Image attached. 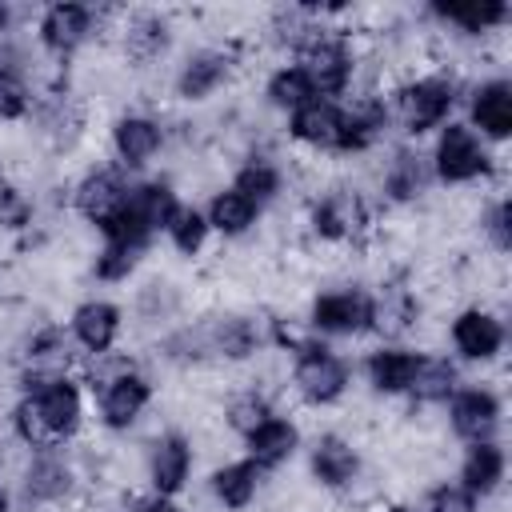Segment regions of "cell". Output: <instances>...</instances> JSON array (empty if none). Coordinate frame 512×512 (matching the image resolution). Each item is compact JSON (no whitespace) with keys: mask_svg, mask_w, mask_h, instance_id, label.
Returning <instances> with one entry per match:
<instances>
[{"mask_svg":"<svg viewBox=\"0 0 512 512\" xmlns=\"http://www.w3.org/2000/svg\"><path fill=\"white\" fill-rule=\"evenodd\" d=\"M452 104H456V80L444 72H424V76H408L404 84H396L388 120L396 116L408 136H420L436 124H444Z\"/></svg>","mask_w":512,"mask_h":512,"instance_id":"2","label":"cell"},{"mask_svg":"<svg viewBox=\"0 0 512 512\" xmlns=\"http://www.w3.org/2000/svg\"><path fill=\"white\" fill-rule=\"evenodd\" d=\"M468 112H472V124L488 140H508L512 136V84L508 80H484V84H476Z\"/></svg>","mask_w":512,"mask_h":512,"instance_id":"17","label":"cell"},{"mask_svg":"<svg viewBox=\"0 0 512 512\" xmlns=\"http://www.w3.org/2000/svg\"><path fill=\"white\" fill-rule=\"evenodd\" d=\"M384 512H416L412 504H392V508H384Z\"/></svg>","mask_w":512,"mask_h":512,"instance_id":"38","label":"cell"},{"mask_svg":"<svg viewBox=\"0 0 512 512\" xmlns=\"http://www.w3.org/2000/svg\"><path fill=\"white\" fill-rule=\"evenodd\" d=\"M288 136L304 148H336V136H340V104L336 100H308L300 104L292 116H288Z\"/></svg>","mask_w":512,"mask_h":512,"instance_id":"18","label":"cell"},{"mask_svg":"<svg viewBox=\"0 0 512 512\" xmlns=\"http://www.w3.org/2000/svg\"><path fill=\"white\" fill-rule=\"evenodd\" d=\"M144 252H148V248H140V244H116V240H104V248L92 256V276L104 280V284H124V280L140 268Z\"/></svg>","mask_w":512,"mask_h":512,"instance_id":"31","label":"cell"},{"mask_svg":"<svg viewBox=\"0 0 512 512\" xmlns=\"http://www.w3.org/2000/svg\"><path fill=\"white\" fill-rule=\"evenodd\" d=\"M424 512H480V508H476V492H468L464 484H436L424 496Z\"/></svg>","mask_w":512,"mask_h":512,"instance_id":"33","label":"cell"},{"mask_svg":"<svg viewBox=\"0 0 512 512\" xmlns=\"http://www.w3.org/2000/svg\"><path fill=\"white\" fill-rule=\"evenodd\" d=\"M244 444H248V460H252L260 472H268V468H280V464H288V460L296 456V448H300V428H296V420H288V416H272V420H264L252 436H244Z\"/></svg>","mask_w":512,"mask_h":512,"instance_id":"19","label":"cell"},{"mask_svg":"<svg viewBox=\"0 0 512 512\" xmlns=\"http://www.w3.org/2000/svg\"><path fill=\"white\" fill-rule=\"evenodd\" d=\"M192 464H196V452H192V440L176 428L160 432L148 440L144 448V476L152 484V496H176L184 492L188 476H192Z\"/></svg>","mask_w":512,"mask_h":512,"instance_id":"6","label":"cell"},{"mask_svg":"<svg viewBox=\"0 0 512 512\" xmlns=\"http://www.w3.org/2000/svg\"><path fill=\"white\" fill-rule=\"evenodd\" d=\"M168 144L164 124L152 112H124L112 124V152L120 168H144L160 156V148Z\"/></svg>","mask_w":512,"mask_h":512,"instance_id":"11","label":"cell"},{"mask_svg":"<svg viewBox=\"0 0 512 512\" xmlns=\"http://www.w3.org/2000/svg\"><path fill=\"white\" fill-rule=\"evenodd\" d=\"M32 108H36V96L28 88V76L24 72H0V120L4 124L24 120Z\"/></svg>","mask_w":512,"mask_h":512,"instance_id":"32","label":"cell"},{"mask_svg":"<svg viewBox=\"0 0 512 512\" xmlns=\"http://www.w3.org/2000/svg\"><path fill=\"white\" fill-rule=\"evenodd\" d=\"M456 364H448L444 356H420L416 372H412V384H408V396L416 408H432V404H444L452 392H456Z\"/></svg>","mask_w":512,"mask_h":512,"instance_id":"25","label":"cell"},{"mask_svg":"<svg viewBox=\"0 0 512 512\" xmlns=\"http://www.w3.org/2000/svg\"><path fill=\"white\" fill-rule=\"evenodd\" d=\"M236 72H240L236 44H204V48H196L180 60V68L172 76V92L184 104H200L212 92H220Z\"/></svg>","mask_w":512,"mask_h":512,"instance_id":"3","label":"cell"},{"mask_svg":"<svg viewBox=\"0 0 512 512\" xmlns=\"http://www.w3.org/2000/svg\"><path fill=\"white\" fill-rule=\"evenodd\" d=\"M232 192H240L256 208H264V204L280 200V192H284V168L272 164L268 156H248L236 168V176H232Z\"/></svg>","mask_w":512,"mask_h":512,"instance_id":"24","label":"cell"},{"mask_svg":"<svg viewBox=\"0 0 512 512\" xmlns=\"http://www.w3.org/2000/svg\"><path fill=\"white\" fill-rule=\"evenodd\" d=\"M368 316H372L368 292L336 288V292H316L304 320L316 336H356V332H368Z\"/></svg>","mask_w":512,"mask_h":512,"instance_id":"7","label":"cell"},{"mask_svg":"<svg viewBox=\"0 0 512 512\" xmlns=\"http://www.w3.org/2000/svg\"><path fill=\"white\" fill-rule=\"evenodd\" d=\"M432 184V164L416 148H392L380 168V192L388 204H416Z\"/></svg>","mask_w":512,"mask_h":512,"instance_id":"13","label":"cell"},{"mask_svg":"<svg viewBox=\"0 0 512 512\" xmlns=\"http://www.w3.org/2000/svg\"><path fill=\"white\" fill-rule=\"evenodd\" d=\"M308 472L320 488L328 492H348L360 484V472H364V460L356 452V444L344 436V432H320L308 448Z\"/></svg>","mask_w":512,"mask_h":512,"instance_id":"8","label":"cell"},{"mask_svg":"<svg viewBox=\"0 0 512 512\" xmlns=\"http://www.w3.org/2000/svg\"><path fill=\"white\" fill-rule=\"evenodd\" d=\"M36 36H40V48L52 60H68L96 36V8H88V4H52V8H44Z\"/></svg>","mask_w":512,"mask_h":512,"instance_id":"9","label":"cell"},{"mask_svg":"<svg viewBox=\"0 0 512 512\" xmlns=\"http://www.w3.org/2000/svg\"><path fill=\"white\" fill-rule=\"evenodd\" d=\"M8 28H12V8L0 4V36H8Z\"/></svg>","mask_w":512,"mask_h":512,"instance_id":"36","label":"cell"},{"mask_svg":"<svg viewBox=\"0 0 512 512\" xmlns=\"http://www.w3.org/2000/svg\"><path fill=\"white\" fill-rule=\"evenodd\" d=\"M204 220H208V228H212V232H220L224 240H240V236H244V232H252V224L260 220V208H256L252 200H244L240 192L220 188V192H212Z\"/></svg>","mask_w":512,"mask_h":512,"instance_id":"23","label":"cell"},{"mask_svg":"<svg viewBox=\"0 0 512 512\" xmlns=\"http://www.w3.org/2000/svg\"><path fill=\"white\" fill-rule=\"evenodd\" d=\"M124 196H128V184L120 180L116 168H88L76 184H72V208L92 224V228H104L120 208H124Z\"/></svg>","mask_w":512,"mask_h":512,"instance_id":"12","label":"cell"},{"mask_svg":"<svg viewBox=\"0 0 512 512\" xmlns=\"http://www.w3.org/2000/svg\"><path fill=\"white\" fill-rule=\"evenodd\" d=\"M452 344L464 360H496L504 348V324L488 308H464L452 320Z\"/></svg>","mask_w":512,"mask_h":512,"instance_id":"14","label":"cell"},{"mask_svg":"<svg viewBox=\"0 0 512 512\" xmlns=\"http://www.w3.org/2000/svg\"><path fill=\"white\" fill-rule=\"evenodd\" d=\"M172 208H176V188H172L168 180H140V184H132L128 196H124V212H128L148 236H156V232L168 224Z\"/></svg>","mask_w":512,"mask_h":512,"instance_id":"20","label":"cell"},{"mask_svg":"<svg viewBox=\"0 0 512 512\" xmlns=\"http://www.w3.org/2000/svg\"><path fill=\"white\" fill-rule=\"evenodd\" d=\"M120 308L112 300H84L72 308V340L88 352V356H100V352H112L116 348V336H120Z\"/></svg>","mask_w":512,"mask_h":512,"instance_id":"15","label":"cell"},{"mask_svg":"<svg viewBox=\"0 0 512 512\" xmlns=\"http://www.w3.org/2000/svg\"><path fill=\"white\" fill-rule=\"evenodd\" d=\"M84 424V392L76 380H52L36 392H24L12 408V436L28 452L64 448Z\"/></svg>","mask_w":512,"mask_h":512,"instance_id":"1","label":"cell"},{"mask_svg":"<svg viewBox=\"0 0 512 512\" xmlns=\"http://www.w3.org/2000/svg\"><path fill=\"white\" fill-rule=\"evenodd\" d=\"M276 412H272V396L268 392H260V388H244V392H236L232 400H228V408H224V424L236 432V436H252L264 420H272Z\"/></svg>","mask_w":512,"mask_h":512,"instance_id":"28","label":"cell"},{"mask_svg":"<svg viewBox=\"0 0 512 512\" xmlns=\"http://www.w3.org/2000/svg\"><path fill=\"white\" fill-rule=\"evenodd\" d=\"M416 364H420V352L384 344V348H376V352L364 360V372H368V384H372L380 396H400V392H408Z\"/></svg>","mask_w":512,"mask_h":512,"instance_id":"21","label":"cell"},{"mask_svg":"<svg viewBox=\"0 0 512 512\" xmlns=\"http://www.w3.org/2000/svg\"><path fill=\"white\" fill-rule=\"evenodd\" d=\"M92 392H100V424L108 432H128L152 404V380L140 368H128Z\"/></svg>","mask_w":512,"mask_h":512,"instance_id":"10","label":"cell"},{"mask_svg":"<svg viewBox=\"0 0 512 512\" xmlns=\"http://www.w3.org/2000/svg\"><path fill=\"white\" fill-rule=\"evenodd\" d=\"M484 232H488V240H492V248H496L500 256L512 248V208H508L504 196L488 208V216H484Z\"/></svg>","mask_w":512,"mask_h":512,"instance_id":"34","label":"cell"},{"mask_svg":"<svg viewBox=\"0 0 512 512\" xmlns=\"http://www.w3.org/2000/svg\"><path fill=\"white\" fill-rule=\"evenodd\" d=\"M264 96H268V104H272V108H280V112H296L300 104L316 100V92H312L308 76H304L296 64L276 68V72L264 80Z\"/></svg>","mask_w":512,"mask_h":512,"instance_id":"29","label":"cell"},{"mask_svg":"<svg viewBox=\"0 0 512 512\" xmlns=\"http://www.w3.org/2000/svg\"><path fill=\"white\" fill-rule=\"evenodd\" d=\"M348 380H352L348 360L324 348L320 340L292 360V388L308 404H336L348 392Z\"/></svg>","mask_w":512,"mask_h":512,"instance_id":"5","label":"cell"},{"mask_svg":"<svg viewBox=\"0 0 512 512\" xmlns=\"http://www.w3.org/2000/svg\"><path fill=\"white\" fill-rule=\"evenodd\" d=\"M452 432L480 444V440H492L496 424H500V400L492 388H464V392H452Z\"/></svg>","mask_w":512,"mask_h":512,"instance_id":"16","label":"cell"},{"mask_svg":"<svg viewBox=\"0 0 512 512\" xmlns=\"http://www.w3.org/2000/svg\"><path fill=\"white\" fill-rule=\"evenodd\" d=\"M208 492H212V500H216L220 508L244 512V508L256 500V492H260V468H256L252 460L220 464V468H212V476H208Z\"/></svg>","mask_w":512,"mask_h":512,"instance_id":"22","label":"cell"},{"mask_svg":"<svg viewBox=\"0 0 512 512\" xmlns=\"http://www.w3.org/2000/svg\"><path fill=\"white\" fill-rule=\"evenodd\" d=\"M428 12L444 24H456L464 36H488L492 28H500L508 20L504 4H480V0H472V4H432Z\"/></svg>","mask_w":512,"mask_h":512,"instance_id":"26","label":"cell"},{"mask_svg":"<svg viewBox=\"0 0 512 512\" xmlns=\"http://www.w3.org/2000/svg\"><path fill=\"white\" fill-rule=\"evenodd\" d=\"M164 232H168V240H172V248L180 252V256H196L204 244H208V220H204V212L200 208H192V204H176L172 208V216H168V224H164Z\"/></svg>","mask_w":512,"mask_h":512,"instance_id":"30","label":"cell"},{"mask_svg":"<svg viewBox=\"0 0 512 512\" xmlns=\"http://www.w3.org/2000/svg\"><path fill=\"white\" fill-rule=\"evenodd\" d=\"M428 164H432V176L444 184H472L492 172V156L468 124H444Z\"/></svg>","mask_w":512,"mask_h":512,"instance_id":"4","label":"cell"},{"mask_svg":"<svg viewBox=\"0 0 512 512\" xmlns=\"http://www.w3.org/2000/svg\"><path fill=\"white\" fill-rule=\"evenodd\" d=\"M0 512H12V492L0 484Z\"/></svg>","mask_w":512,"mask_h":512,"instance_id":"37","label":"cell"},{"mask_svg":"<svg viewBox=\"0 0 512 512\" xmlns=\"http://www.w3.org/2000/svg\"><path fill=\"white\" fill-rule=\"evenodd\" d=\"M136 512H184V508H176L172 496H144L136 500Z\"/></svg>","mask_w":512,"mask_h":512,"instance_id":"35","label":"cell"},{"mask_svg":"<svg viewBox=\"0 0 512 512\" xmlns=\"http://www.w3.org/2000/svg\"><path fill=\"white\" fill-rule=\"evenodd\" d=\"M460 480H464L468 492H480V496L496 492L500 480H504V452L492 440L472 444L468 456H464V464H460Z\"/></svg>","mask_w":512,"mask_h":512,"instance_id":"27","label":"cell"}]
</instances>
